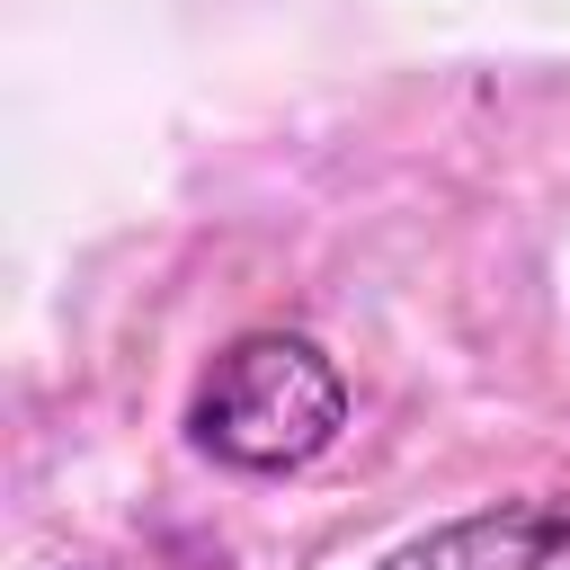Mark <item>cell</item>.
I'll list each match as a JSON object with an SVG mask.
<instances>
[{"label":"cell","instance_id":"cell-1","mask_svg":"<svg viewBox=\"0 0 570 570\" xmlns=\"http://www.w3.org/2000/svg\"><path fill=\"white\" fill-rule=\"evenodd\" d=\"M356 419V392H347V365L312 338V330H285V321H258L240 338L214 347V365L196 374L187 392V445L240 481H285V472H312Z\"/></svg>","mask_w":570,"mask_h":570},{"label":"cell","instance_id":"cell-2","mask_svg":"<svg viewBox=\"0 0 570 570\" xmlns=\"http://www.w3.org/2000/svg\"><path fill=\"white\" fill-rule=\"evenodd\" d=\"M374 570H570V490H517L401 534Z\"/></svg>","mask_w":570,"mask_h":570},{"label":"cell","instance_id":"cell-3","mask_svg":"<svg viewBox=\"0 0 570 570\" xmlns=\"http://www.w3.org/2000/svg\"><path fill=\"white\" fill-rule=\"evenodd\" d=\"M53 570H116V561H53Z\"/></svg>","mask_w":570,"mask_h":570}]
</instances>
